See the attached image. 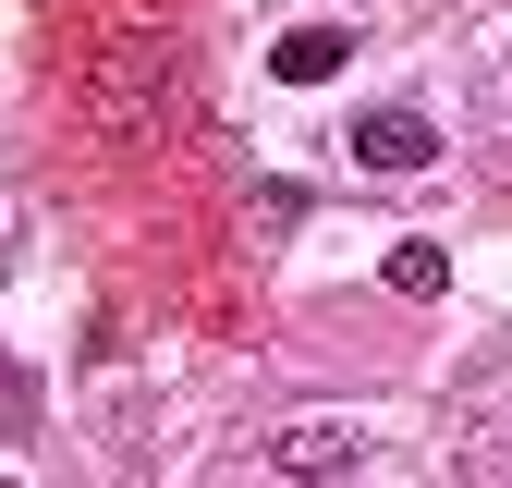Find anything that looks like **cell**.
I'll list each match as a JSON object with an SVG mask.
<instances>
[{
    "label": "cell",
    "mask_w": 512,
    "mask_h": 488,
    "mask_svg": "<svg viewBox=\"0 0 512 488\" xmlns=\"http://www.w3.org/2000/svg\"><path fill=\"white\" fill-rule=\"evenodd\" d=\"M183 98V37H147V25H122L98 49V122L110 135H147V122Z\"/></svg>",
    "instance_id": "6da1fadb"
},
{
    "label": "cell",
    "mask_w": 512,
    "mask_h": 488,
    "mask_svg": "<svg viewBox=\"0 0 512 488\" xmlns=\"http://www.w3.org/2000/svg\"><path fill=\"white\" fill-rule=\"evenodd\" d=\"M269 464H281V476H354V464H366V427H354V415H293L281 440H269Z\"/></svg>",
    "instance_id": "7a4b0ae2"
},
{
    "label": "cell",
    "mask_w": 512,
    "mask_h": 488,
    "mask_svg": "<svg viewBox=\"0 0 512 488\" xmlns=\"http://www.w3.org/2000/svg\"><path fill=\"white\" fill-rule=\"evenodd\" d=\"M354 159H366V171H427V159H439V122L391 98V110H366V122H354Z\"/></svg>",
    "instance_id": "3957f363"
},
{
    "label": "cell",
    "mask_w": 512,
    "mask_h": 488,
    "mask_svg": "<svg viewBox=\"0 0 512 488\" xmlns=\"http://www.w3.org/2000/svg\"><path fill=\"white\" fill-rule=\"evenodd\" d=\"M342 61H354V37H342V25H293V37L269 49V74H281V86H330Z\"/></svg>",
    "instance_id": "277c9868"
},
{
    "label": "cell",
    "mask_w": 512,
    "mask_h": 488,
    "mask_svg": "<svg viewBox=\"0 0 512 488\" xmlns=\"http://www.w3.org/2000/svg\"><path fill=\"white\" fill-rule=\"evenodd\" d=\"M439 281H452V257H439V244H403V257H391V293H415V305H427Z\"/></svg>",
    "instance_id": "5b68a950"
}]
</instances>
